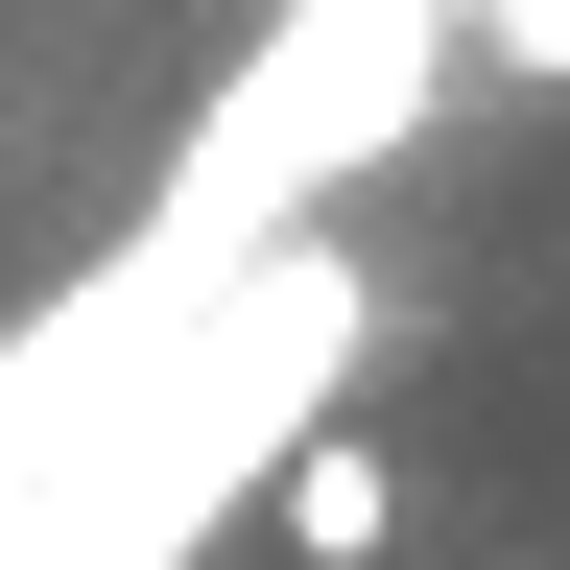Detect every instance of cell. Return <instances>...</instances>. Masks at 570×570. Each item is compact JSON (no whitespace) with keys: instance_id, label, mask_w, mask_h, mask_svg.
I'll list each match as a JSON object with an SVG mask.
<instances>
[{"instance_id":"obj_3","label":"cell","mask_w":570,"mask_h":570,"mask_svg":"<svg viewBox=\"0 0 570 570\" xmlns=\"http://www.w3.org/2000/svg\"><path fill=\"white\" fill-rule=\"evenodd\" d=\"M190 309H214V285H167V262L119 238V262L71 285V309H48L24 356H0V570H24V523H48V499L119 452V404L167 381V333H190Z\"/></svg>"},{"instance_id":"obj_2","label":"cell","mask_w":570,"mask_h":570,"mask_svg":"<svg viewBox=\"0 0 570 570\" xmlns=\"http://www.w3.org/2000/svg\"><path fill=\"white\" fill-rule=\"evenodd\" d=\"M428 71H452V48H428V0H285L262 71L190 119V167H167V214H142V262H167V285H238L262 238H309V190L381 167V142L428 119Z\"/></svg>"},{"instance_id":"obj_5","label":"cell","mask_w":570,"mask_h":570,"mask_svg":"<svg viewBox=\"0 0 570 570\" xmlns=\"http://www.w3.org/2000/svg\"><path fill=\"white\" fill-rule=\"evenodd\" d=\"M428 48H499V71H570V0H428Z\"/></svg>"},{"instance_id":"obj_4","label":"cell","mask_w":570,"mask_h":570,"mask_svg":"<svg viewBox=\"0 0 570 570\" xmlns=\"http://www.w3.org/2000/svg\"><path fill=\"white\" fill-rule=\"evenodd\" d=\"M381 523H404V475L356 452V428H285V547H309V570H381Z\"/></svg>"},{"instance_id":"obj_1","label":"cell","mask_w":570,"mask_h":570,"mask_svg":"<svg viewBox=\"0 0 570 570\" xmlns=\"http://www.w3.org/2000/svg\"><path fill=\"white\" fill-rule=\"evenodd\" d=\"M333 356H356V262H333V238H262V262L167 333V381L119 404V452L24 523V570H190V523L333 404Z\"/></svg>"}]
</instances>
